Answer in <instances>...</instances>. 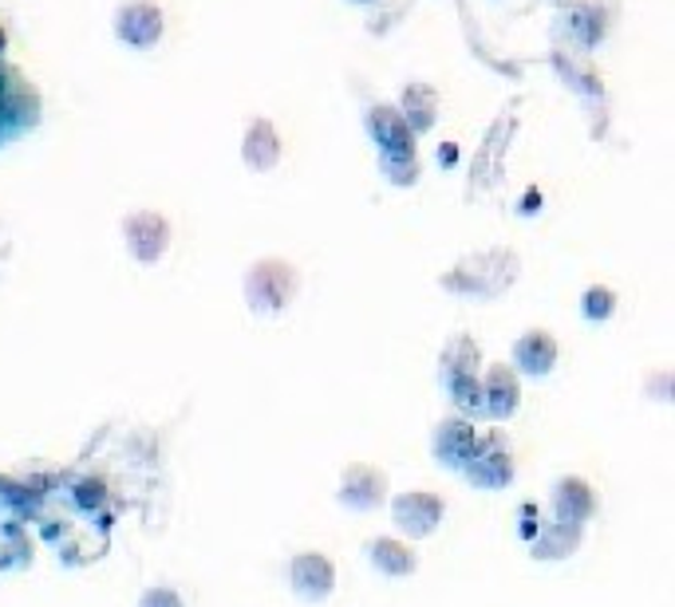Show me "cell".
Wrapping results in <instances>:
<instances>
[{
	"instance_id": "cell-6",
	"label": "cell",
	"mask_w": 675,
	"mask_h": 607,
	"mask_svg": "<svg viewBox=\"0 0 675 607\" xmlns=\"http://www.w3.org/2000/svg\"><path fill=\"white\" fill-rule=\"evenodd\" d=\"M123 241L139 264H158L170 249V221L158 209H135L123 217Z\"/></svg>"
},
{
	"instance_id": "cell-5",
	"label": "cell",
	"mask_w": 675,
	"mask_h": 607,
	"mask_svg": "<svg viewBox=\"0 0 675 607\" xmlns=\"http://www.w3.org/2000/svg\"><path fill=\"white\" fill-rule=\"evenodd\" d=\"M289 587L305 604H324L336 592V560L320 548H305L289 560Z\"/></svg>"
},
{
	"instance_id": "cell-12",
	"label": "cell",
	"mask_w": 675,
	"mask_h": 607,
	"mask_svg": "<svg viewBox=\"0 0 675 607\" xmlns=\"http://www.w3.org/2000/svg\"><path fill=\"white\" fill-rule=\"evenodd\" d=\"M557 356H561V347H557L553 332L530 327V332H522L518 344H513V371H518V375H530V379H545V375L557 367Z\"/></svg>"
},
{
	"instance_id": "cell-16",
	"label": "cell",
	"mask_w": 675,
	"mask_h": 607,
	"mask_svg": "<svg viewBox=\"0 0 675 607\" xmlns=\"http://www.w3.org/2000/svg\"><path fill=\"white\" fill-rule=\"evenodd\" d=\"M368 134L380 142L383 154H404V151H411V142H415L411 127H407L399 107H392V103H380V107L368 111Z\"/></svg>"
},
{
	"instance_id": "cell-23",
	"label": "cell",
	"mask_w": 675,
	"mask_h": 607,
	"mask_svg": "<svg viewBox=\"0 0 675 607\" xmlns=\"http://www.w3.org/2000/svg\"><path fill=\"white\" fill-rule=\"evenodd\" d=\"M4 48H9V36H4V28H0V52H4Z\"/></svg>"
},
{
	"instance_id": "cell-9",
	"label": "cell",
	"mask_w": 675,
	"mask_h": 607,
	"mask_svg": "<svg viewBox=\"0 0 675 607\" xmlns=\"http://www.w3.org/2000/svg\"><path fill=\"white\" fill-rule=\"evenodd\" d=\"M166 33V16L154 0H127L119 12H115V36H119L127 48H154Z\"/></svg>"
},
{
	"instance_id": "cell-8",
	"label": "cell",
	"mask_w": 675,
	"mask_h": 607,
	"mask_svg": "<svg viewBox=\"0 0 675 607\" xmlns=\"http://www.w3.org/2000/svg\"><path fill=\"white\" fill-rule=\"evenodd\" d=\"M474 450H479V430H474V423L462 418V414L443 418V423L435 426V434H431V457H435L443 469H458V474H462V466L474 457Z\"/></svg>"
},
{
	"instance_id": "cell-19",
	"label": "cell",
	"mask_w": 675,
	"mask_h": 607,
	"mask_svg": "<svg viewBox=\"0 0 675 607\" xmlns=\"http://www.w3.org/2000/svg\"><path fill=\"white\" fill-rule=\"evenodd\" d=\"M581 315H585L588 324H609L612 315H616V293H612L609 284H588L585 296H581Z\"/></svg>"
},
{
	"instance_id": "cell-13",
	"label": "cell",
	"mask_w": 675,
	"mask_h": 607,
	"mask_svg": "<svg viewBox=\"0 0 675 607\" xmlns=\"http://www.w3.org/2000/svg\"><path fill=\"white\" fill-rule=\"evenodd\" d=\"M368 560L375 572L392 576V580H407V576L419 572V553H415V544L404 541V537H371Z\"/></svg>"
},
{
	"instance_id": "cell-1",
	"label": "cell",
	"mask_w": 675,
	"mask_h": 607,
	"mask_svg": "<svg viewBox=\"0 0 675 607\" xmlns=\"http://www.w3.org/2000/svg\"><path fill=\"white\" fill-rule=\"evenodd\" d=\"M241 293H245V304H250L253 315H281L301 293V272H296V264H289L281 257L253 260Z\"/></svg>"
},
{
	"instance_id": "cell-21",
	"label": "cell",
	"mask_w": 675,
	"mask_h": 607,
	"mask_svg": "<svg viewBox=\"0 0 675 607\" xmlns=\"http://www.w3.org/2000/svg\"><path fill=\"white\" fill-rule=\"evenodd\" d=\"M380 166H383V173H387V182H395V185H411L415 178H419V163H415V151L383 154Z\"/></svg>"
},
{
	"instance_id": "cell-2",
	"label": "cell",
	"mask_w": 675,
	"mask_h": 607,
	"mask_svg": "<svg viewBox=\"0 0 675 607\" xmlns=\"http://www.w3.org/2000/svg\"><path fill=\"white\" fill-rule=\"evenodd\" d=\"M518 276V257L506 249L494 253H479V257H467L458 269H450L443 276V288L458 296H474V300H491L501 296Z\"/></svg>"
},
{
	"instance_id": "cell-11",
	"label": "cell",
	"mask_w": 675,
	"mask_h": 607,
	"mask_svg": "<svg viewBox=\"0 0 675 607\" xmlns=\"http://www.w3.org/2000/svg\"><path fill=\"white\" fill-rule=\"evenodd\" d=\"M597 517V489L593 481L577 474H565L553 481V520H565V525H581L585 529L588 520Z\"/></svg>"
},
{
	"instance_id": "cell-15",
	"label": "cell",
	"mask_w": 675,
	"mask_h": 607,
	"mask_svg": "<svg viewBox=\"0 0 675 607\" xmlns=\"http://www.w3.org/2000/svg\"><path fill=\"white\" fill-rule=\"evenodd\" d=\"M585 541V529L581 525H565V520H542L537 537L530 541V553L534 560H565L573 556Z\"/></svg>"
},
{
	"instance_id": "cell-10",
	"label": "cell",
	"mask_w": 675,
	"mask_h": 607,
	"mask_svg": "<svg viewBox=\"0 0 675 607\" xmlns=\"http://www.w3.org/2000/svg\"><path fill=\"white\" fill-rule=\"evenodd\" d=\"M482 383V414L494 418V423H506L518 414L522 406V383H518V371L510 363H491L486 371H479Z\"/></svg>"
},
{
	"instance_id": "cell-17",
	"label": "cell",
	"mask_w": 675,
	"mask_h": 607,
	"mask_svg": "<svg viewBox=\"0 0 675 607\" xmlns=\"http://www.w3.org/2000/svg\"><path fill=\"white\" fill-rule=\"evenodd\" d=\"M438 367H443V383L458 379V375H479L482 359H479V347L470 336H455L447 347H443V359H438Z\"/></svg>"
},
{
	"instance_id": "cell-7",
	"label": "cell",
	"mask_w": 675,
	"mask_h": 607,
	"mask_svg": "<svg viewBox=\"0 0 675 607\" xmlns=\"http://www.w3.org/2000/svg\"><path fill=\"white\" fill-rule=\"evenodd\" d=\"M462 477H467L474 489H510L513 477H518V466H513V454L506 450L498 434L494 438H482L479 434V450L462 466Z\"/></svg>"
},
{
	"instance_id": "cell-14",
	"label": "cell",
	"mask_w": 675,
	"mask_h": 607,
	"mask_svg": "<svg viewBox=\"0 0 675 607\" xmlns=\"http://www.w3.org/2000/svg\"><path fill=\"white\" fill-rule=\"evenodd\" d=\"M241 158L253 173H269L281 163V139H277V127L269 119H250L245 139H241Z\"/></svg>"
},
{
	"instance_id": "cell-20",
	"label": "cell",
	"mask_w": 675,
	"mask_h": 607,
	"mask_svg": "<svg viewBox=\"0 0 675 607\" xmlns=\"http://www.w3.org/2000/svg\"><path fill=\"white\" fill-rule=\"evenodd\" d=\"M107 498H111V486L95 474L79 477L76 486H72V505H76L79 513H99L107 505Z\"/></svg>"
},
{
	"instance_id": "cell-18",
	"label": "cell",
	"mask_w": 675,
	"mask_h": 607,
	"mask_svg": "<svg viewBox=\"0 0 675 607\" xmlns=\"http://www.w3.org/2000/svg\"><path fill=\"white\" fill-rule=\"evenodd\" d=\"M399 115H404V122L411 127V134L431 130L435 127V91H431V87H407L404 103H399Z\"/></svg>"
},
{
	"instance_id": "cell-22",
	"label": "cell",
	"mask_w": 675,
	"mask_h": 607,
	"mask_svg": "<svg viewBox=\"0 0 675 607\" xmlns=\"http://www.w3.org/2000/svg\"><path fill=\"white\" fill-rule=\"evenodd\" d=\"M135 607H186V599H182V592H178V587L154 584V587H147V592H142Z\"/></svg>"
},
{
	"instance_id": "cell-3",
	"label": "cell",
	"mask_w": 675,
	"mask_h": 607,
	"mask_svg": "<svg viewBox=\"0 0 675 607\" xmlns=\"http://www.w3.org/2000/svg\"><path fill=\"white\" fill-rule=\"evenodd\" d=\"M447 517V501L435 489H407L392 498V520L404 532V541H426L435 537L438 525Z\"/></svg>"
},
{
	"instance_id": "cell-4",
	"label": "cell",
	"mask_w": 675,
	"mask_h": 607,
	"mask_svg": "<svg viewBox=\"0 0 675 607\" xmlns=\"http://www.w3.org/2000/svg\"><path fill=\"white\" fill-rule=\"evenodd\" d=\"M387 498H392V486H387V474H383L380 466H371V462H352V466H344V474H340V481H336V501L344 509L371 513V509H380V505H387Z\"/></svg>"
}]
</instances>
